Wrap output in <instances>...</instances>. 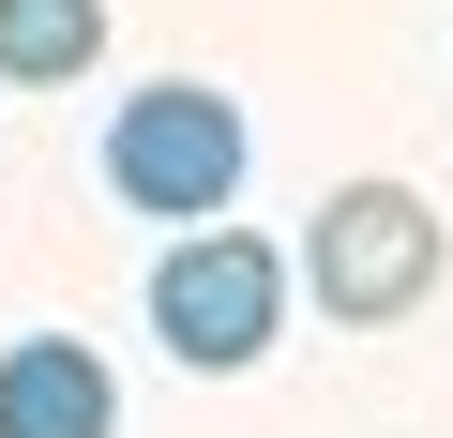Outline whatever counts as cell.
<instances>
[{"instance_id": "1", "label": "cell", "mask_w": 453, "mask_h": 438, "mask_svg": "<svg viewBox=\"0 0 453 438\" xmlns=\"http://www.w3.org/2000/svg\"><path fill=\"white\" fill-rule=\"evenodd\" d=\"M288 257L257 242V227H166V257H151V333H166V363H196V378H242V363H273V333H288Z\"/></svg>"}, {"instance_id": "2", "label": "cell", "mask_w": 453, "mask_h": 438, "mask_svg": "<svg viewBox=\"0 0 453 438\" xmlns=\"http://www.w3.org/2000/svg\"><path fill=\"white\" fill-rule=\"evenodd\" d=\"M242 106H226L211 76H151V91H121L106 106V196L121 211H151V227H211L226 196H242Z\"/></svg>"}, {"instance_id": "3", "label": "cell", "mask_w": 453, "mask_h": 438, "mask_svg": "<svg viewBox=\"0 0 453 438\" xmlns=\"http://www.w3.org/2000/svg\"><path fill=\"white\" fill-rule=\"evenodd\" d=\"M288 273L333 303V333H393V318H423V303H438L453 242H438V211H423L408 181H333Z\"/></svg>"}, {"instance_id": "4", "label": "cell", "mask_w": 453, "mask_h": 438, "mask_svg": "<svg viewBox=\"0 0 453 438\" xmlns=\"http://www.w3.org/2000/svg\"><path fill=\"white\" fill-rule=\"evenodd\" d=\"M0 438H121V378L91 333H16L0 348Z\"/></svg>"}, {"instance_id": "5", "label": "cell", "mask_w": 453, "mask_h": 438, "mask_svg": "<svg viewBox=\"0 0 453 438\" xmlns=\"http://www.w3.org/2000/svg\"><path fill=\"white\" fill-rule=\"evenodd\" d=\"M106 61V0H0V91H76Z\"/></svg>"}]
</instances>
